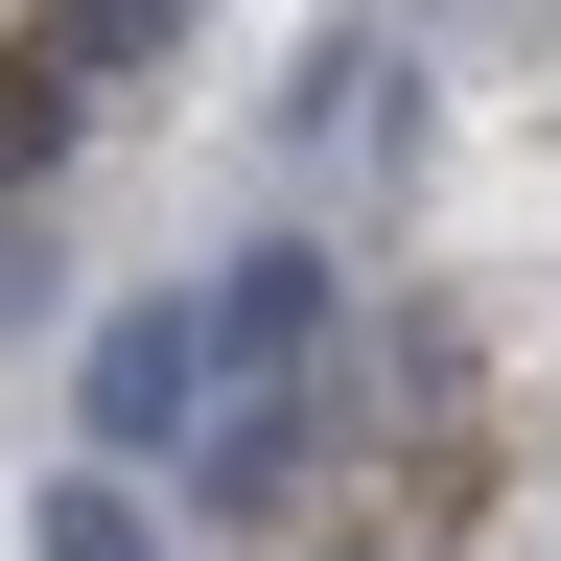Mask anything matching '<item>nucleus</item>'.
I'll return each mask as SVG.
<instances>
[{
	"mask_svg": "<svg viewBox=\"0 0 561 561\" xmlns=\"http://www.w3.org/2000/svg\"><path fill=\"white\" fill-rule=\"evenodd\" d=\"M187 328H210V421H305V351H328V257H305V234H257V257L210 280Z\"/></svg>",
	"mask_w": 561,
	"mask_h": 561,
	"instance_id": "1",
	"label": "nucleus"
},
{
	"mask_svg": "<svg viewBox=\"0 0 561 561\" xmlns=\"http://www.w3.org/2000/svg\"><path fill=\"white\" fill-rule=\"evenodd\" d=\"M70 398H94V445H117V468H140V445H210V328H187V305H117Z\"/></svg>",
	"mask_w": 561,
	"mask_h": 561,
	"instance_id": "2",
	"label": "nucleus"
},
{
	"mask_svg": "<svg viewBox=\"0 0 561 561\" xmlns=\"http://www.w3.org/2000/svg\"><path fill=\"white\" fill-rule=\"evenodd\" d=\"M24 561H164V515H140V491H117V468H70V491H47V515H24Z\"/></svg>",
	"mask_w": 561,
	"mask_h": 561,
	"instance_id": "3",
	"label": "nucleus"
},
{
	"mask_svg": "<svg viewBox=\"0 0 561 561\" xmlns=\"http://www.w3.org/2000/svg\"><path fill=\"white\" fill-rule=\"evenodd\" d=\"M164 24H187V0H47V24H24V47L70 70V94H94V70H117V47H164Z\"/></svg>",
	"mask_w": 561,
	"mask_h": 561,
	"instance_id": "4",
	"label": "nucleus"
},
{
	"mask_svg": "<svg viewBox=\"0 0 561 561\" xmlns=\"http://www.w3.org/2000/svg\"><path fill=\"white\" fill-rule=\"evenodd\" d=\"M47 140H70V70H47V47H0V187H24Z\"/></svg>",
	"mask_w": 561,
	"mask_h": 561,
	"instance_id": "5",
	"label": "nucleus"
},
{
	"mask_svg": "<svg viewBox=\"0 0 561 561\" xmlns=\"http://www.w3.org/2000/svg\"><path fill=\"white\" fill-rule=\"evenodd\" d=\"M24 305H47V257H24V234H0V328H24Z\"/></svg>",
	"mask_w": 561,
	"mask_h": 561,
	"instance_id": "6",
	"label": "nucleus"
}]
</instances>
